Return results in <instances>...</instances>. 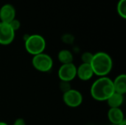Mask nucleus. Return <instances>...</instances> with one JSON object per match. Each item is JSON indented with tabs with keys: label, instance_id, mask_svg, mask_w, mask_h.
Masks as SVG:
<instances>
[{
	"label": "nucleus",
	"instance_id": "nucleus-21",
	"mask_svg": "<svg viewBox=\"0 0 126 125\" xmlns=\"http://www.w3.org/2000/svg\"><path fill=\"white\" fill-rule=\"evenodd\" d=\"M0 125H8L7 123L4 122H0Z\"/></svg>",
	"mask_w": 126,
	"mask_h": 125
},
{
	"label": "nucleus",
	"instance_id": "nucleus-5",
	"mask_svg": "<svg viewBox=\"0 0 126 125\" xmlns=\"http://www.w3.org/2000/svg\"><path fill=\"white\" fill-rule=\"evenodd\" d=\"M63 101L69 108H77L83 102V95L79 91L72 88L63 94Z\"/></svg>",
	"mask_w": 126,
	"mask_h": 125
},
{
	"label": "nucleus",
	"instance_id": "nucleus-15",
	"mask_svg": "<svg viewBox=\"0 0 126 125\" xmlns=\"http://www.w3.org/2000/svg\"><path fill=\"white\" fill-rule=\"evenodd\" d=\"M94 54L89 52H85L82 54L81 55V60L83 63H91V61L93 58Z\"/></svg>",
	"mask_w": 126,
	"mask_h": 125
},
{
	"label": "nucleus",
	"instance_id": "nucleus-1",
	"mask_svg": "<svg viewBox=\"0 0 126 125\" xmlns=\"http://www.w3.org/2000/svg\"><path fill=\"white\" fill-rule=\"evenodd\" d=\"M90 92L94 99L99 102L107 101L114 93L113 80L108 77H99L92 85Z\"/></svg>",
	"mask_w": 126,
	"mask_h": 125
},
{
	"label": "nucleus",
	"instance_id": "nucleus-18",
	"mask_svg": "<svg viewBox=\"0 0 126 125\" xmlns=\"http://www.w3.org/2000/svg\"><path fill=\"white\" fill-rule=\"evenodd\" d=\"M9 24H10V27L13 29V30L14 32L17 31V30L20 28V27H21V23H20V21H19L18 20L16 19V18H15L14 20H13Z\"/></svg>",
	"mask_w": 126,
	"mask_h": 125
},
{
	"label": "nucleus",
	"instance_id": "nucleus-2",
	"mask_svg": "<svg viewBox=\"0 0 126 125\" xmlns=\"http://www.w3.org/2000/svg\"><path fill=\"white\" fill-rule=\"evenodd\" d=\"M94 74L100 77H106L112 70L113 61L111 56L104 52H99L93 55L90 63Z\"/></svg>",
	"mask_w": 126,
	"mask_h": 125
},
{
	"label": "nucleus",
	"instance_id": "nucleus-11",
	"mask_svg": "<svg viewBox=\"0 0 126 125\" xmlns=\"http://www.w3.org/2000/svg\"><path fill=\"white\" fill-rule=\"evenodd\" d=\"M114 92L124 95L126 93V75L122 74L118 75L113 81Z\"/></svg>",
	"mask_w": 126,
	"mask_h": 125
},
{
	"label": "nucleus",
	"instance_id": "nucleus-12",
	"mask_svg": "<svg viewBox=\"0 0 126 125\" xmlns=\"http://www.w3.org/2000/svg\"><path fill=\"white\" fill-rule=\"evenodd\" d=\"M123 102H124V95L115 92L107 99V103L110 107V108H120V106L123 104Z\"/></svg>",
	"mask_w": 126,
	"mask_h": 125
},
{
	"label": "nucleus",
	"instance_id": "nucleus-20",
	"mask_svg": "<svg viewBox=\"0 0 126 125\" xmlns=\"http://www.w3.org/2000/svg\"><path fill=\"white\" fill-rule=\"evenodd\" d=\"M126 125V120H124V121H123L120 125Z\"/></svg>",
	"mask_w": 126,
	"mask_h": 125
},
{
	"label": "nucleus",
	"instance_id": "nucleus-16",
	"mask_svg": "<svg viewBox=\"0 0 126 125\" xmlns=\"http://www.w3.org/2000/svg\"><path fill=\"white\" fill-rule=\"evenodd\" d=\"M59 88L60 90L63 92V94L67 92L70 89H72L71 84L69 82H66V81H61L59 83Z\"/></svg>",
	"mask_w": 126,
	"mask_h": 125
},
{
	"label": "nucleus",
	"instance_id": "nucleus-7",
	"mask_svg": "<svg viewBox=\"0 0 126 125\" xmlns=\"http://www.w3.org/2000/svg\"><path fill=\"white\" fill-rule=\"evenodd\" d=\"M15 38V32L9 24L0 22V44L9 45Z\"/></svg>",
	"mask_w": 126,
	"mask_h": 125
},
{
	"label": "nucleus",
	"instance_id": "nucleus-14",
	"mask_svg": "<svg viewBox=\"0 0 126 125\" xmlns=\"http://www.w3.org/2000/svg\"><path fill=\"white\" fill-rule=\"evenodd\" d=\"M117 10L120 17L123 18H126V0H120L117 6Z\"/></svg>",
	"mask_w": 126,
	"mask_h": 125
},
{
	"label": "nucleus",
	"instance_id": "nucleus-22",
	"mask_svg": "<svg viewBox=\"0 0 126 125\" xmlns=\"http://www.w3.org/2000/svg\"><path fill=\"white\" fill-rule=\"evenodd\" d=\"M112 125V124H111V125Z\"/></svg>",
	"mask_w": 126,
	"mask_h": 125
},
{
	"label": "nucleus",
	"instance_id": "nucleus-8",
	"mask_svg": "<svg viewBox=\"0 0 126 125\" xmlns=\"http://www.w3.org/2000/svg\"><path fill=\"white\" fill-rule=\"evenodd\" d=\"M16 18L15 7L10 4L3 5L0 9V20L1 22L10 24Z\"/></svg>",
	"mask_w": 126,
	"mask_h": 125
},
{
	"label": "nucleus",
	"instance_id": "nucleus-6",
	"mask_svg": "<svg viewBox=\"0 0 126 125\" xmlns=\"http://www.w3.org/2000/svg\"><path fill=\"white\" fill-rule=\"evenodd\" d=\"M58 76L61 81L70 83L77 77V67L73 63L62 64L58 69Z\"/></svg>",
	"mask_w": 126,
	"mask_h": 125
},
{
	"label": "nucleus",
	"instance_id": "nucleus-13",
	"mask_svg": "<svg viewBox=\"0 0 126 125\" xmlns=\"http://www.w3.org/2000/svg\"><path fill=\"white\" fill-rule=\"evenodd\" d=\"M58 61L62 64H68L73 63V54L68 49H62L58 54Z\"/></svg>",
	"mask_w": 126,
	"mask_h": 125
},
{
	"label": "nucleus",
	"instance_id": "nucleus-19",
	"mask_svg": "<svg viewBox=\"0 0 126 125\" xmlns=\"http://www.w3.org/2000/svg\"><path fill=\"white\" fill-rule=\"evenodd\" d=\"M13 125H26V122L24 121V119L18 118V119H17L14 122Z\"/></svg>",
	"mask_w": 126,
	"mask_h": 125
},
{
	"label": "nucleus",
	"instance_id": "nucleus-10",
	"mask_svg": "<svg viewBox=\"0 0 126 125\" xmlns=\"http://www.w3.org/2000/svg\"><path fill=\"white\" fill-rule=\"evenodd\" d=\"M108 119L112 125H120L125 120L124 113L120 108H110L108 111Z\"/></svg>",
	"mask_w": 126,
	"mask_h": 125
},
{
	"label": "nucleus",
	"instance_id": "nucleus-17",
	"mask_svg": "<svg viewBox=\"0 0 126 125\" xmlns=\"http://www.w3.org/2000/svg\"><path fill=\"white\" fill-rule=\"evenodd\" d=\"M75 38L71 34H65L62 37V41L67 44H72L74 42Z\"/></svg>",
	"mask_w": 126,
	"mask_h": 125
},
{
	"label": "nucleus",
	"instance_id": "nucleus-3",
	"mask_svg": "<svg viewBox=\"0 0 126 125\" xmlns=\"http://www.w3.org/2000/svg\"><path fill=\"white\" fill-rule=\"evenodd\" d=\"M24 46L27 52L34 56L44 52L46 48V41L43 36L34 34L25 39Z\"/></svg>",
	"mask_w": 126,
	"mask_h": 125
},
{
	"label": "nucleus",
	"instance_id": "nucleus-4",
	"mask_svg": "<svg viewBox=\"0 0 126 125\" xmlns=\"http://www.w3.org/2000/svg\"><path fill=\"white\" fill-rule=\"evenodd\" d=\"M32 64L37 71L48 72L53 66V60L49 55L43 52L33 56Z\"/></svg>",
	"mask_w": 126,
	"mask_h": 125
},
{
	"label": "nucleus",
	"instance_id": "nucleus-9",
	"mask_svg": "<svg viewBox=\"0 0 126 125\" xmlns=\"http://www.w3.org/2000/svg\"><path fill=\"white\" fill-rule=\"evenodd\" d=\"M94 71L90 64L89 63H81L77 68V77L83 80L88 81L92 78L94 76Z\"/></svg>",
	"mask_w": 126,
	"mask_h": 125
}]
</instances>
